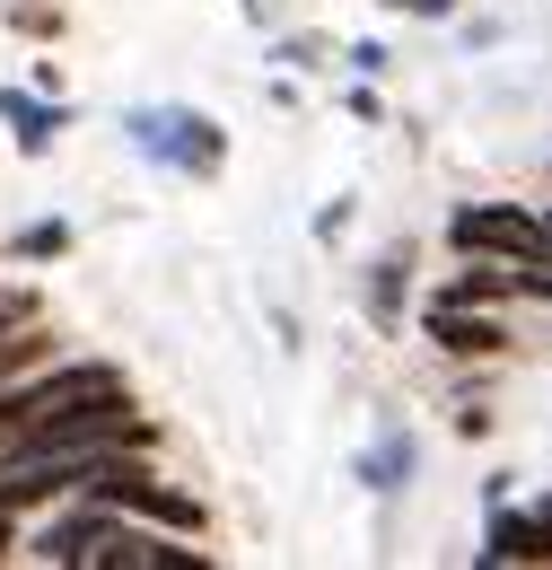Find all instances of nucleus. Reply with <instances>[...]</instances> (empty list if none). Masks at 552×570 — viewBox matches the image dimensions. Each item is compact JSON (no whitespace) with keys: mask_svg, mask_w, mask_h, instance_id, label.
<instances>
[{"mask_svg":"<svg viewBox=\"0 0 552 570\" xmlns=\"http://www.w3.org/2000/svg\"><path fill=\"white\" fill-rule=\"evenodd\" d=\"M447 246L474 255V264H518V273H552V228L535 212H509V203H465L447 219Z\"/></svg>","mask_w":552,"mask_h":570,"instance_id":"nucleus-1","label":"nucleus"},{"mask_svg":"<svg viewBox=\"0 0 552 570\" xmlns=\"http://www.w3.org/2000/svg\"><path fill=\"white\" fill-rule=\"evenodd\" d=\"M132 141L158 158V167H185V176H210L219 158H228V132L194 115V106H140L132 115Z\"/></svg>","mask_w":552,"mask_h":570,"instance_id":"nucleus-2","label":"nucleus"},{"mask_svg":"<svg viewBox=\"0 0 552 570\" xmlns=\"http://www.w3.org/2000/svg\"><path fill=\"white\" fill-rule=\"evenodd\" d=\"M115 527H124V509H106V500H88V509H70V518H53V527L36 535V562H97Z\"/></svg>","mask_w":552,"mask_h":570,"instance_id":"nucleus-3","label":"nucleus"},{"mask_svg":"<svg viewBox=\"0 0 552 570\" xmlns=\"http://www.w3.org/2000/svg\"><path fill=\"white\" fill-rule=\"evenodd\" d=\"M430 343H438V352L483 360V352H509V325H500V316H483L474 298H430Z\"/></svg>","mask_w":552,"mask_h":570,"instance_id":"nucleus-4","label":"nucleus"},{"mask_svg":"<svg viewBox=\"0 0 552 570\" xmlns=\"http://www.w3.org/2000/svg\"><path fill=\"white\" fill-rule=\"evenodd\" d=\"M0 124L18 132V149H53V132H62V106H45V97H27V88H0Z\"/></svg>","mask_w":552,"mask_h":570,"instance_id":"nucleus-5","label":"nucleus"},{"mask_svg":"<svg viewBox=\"0 0 552 570\" xmlns=\"http://www.w3.org/2000/svg\"><path fill=\"white\" fill-rule=\"evenodd\" d=\"M404 465H413V439H404V430H386V439L359 456V483H368V492H395V483H404Z\"/></svg>","mask_w":552,"mask_h":570,"instance_id":"nucleus-6","label":"nucleus"},{"mask_svg":"<svg viewBox=\"0 0 552 570\" xmlns=\"http://www.w3.org/2000/svg\"><path fill=\"white\" fill-rule=\"evenodd\" d=\"M395 298H404V255H386V264L368 273V307H377V316H395Z\"/></svg>","mask_w":552,"mask_h":570,"instance_id":"nucleus-7","label":"nucleus"},{"mask_svg":"<svg viewBox=\"0 0 552 570\" xmlns=\"http://www.w3.org/2000/svg\"><path fill=\"white\" fill-rule=\"evenodd\" d=\"M62 246H70V228H62V219H36V228L18 237V255H27V264H45V255H62Z\"/></svg>","mask_w":552,"mask_h":570,"instance_id":"nucleus-8","label":"nucleus"},{"mask_svg":"<svg viewBox=\"0 0 552 570\" xmlns=\"http://www.w3.org/2000/svg\"><path fill=\"white\" fill-rule=\"evenodd\" d=\"M526 535H535V562H552V500L526 509Z\"/></svg>","mask_w":552,"mask_h":570,"instance_id":"nucleus-9","label":"nucleus"},{"mask_svg":"<svg viewBox=\"0 0 552 570\" xmlns=\"http://www.w3.org/2000/svg\"><path fill=\"white\" fill-rule=\"evenodd\" d=\"M0 553H9V509H0Z\"/></svg>","mask_w":552,"mask_h":570,"instance_id":"nucleus-10","label":"nucleus"},{"mask_svg":"<svg viewBox=\"0 0 552 570\" xmlns=\"http://www.w3.org/2000/svg\"><path fill=\"white\" fill-rule=\"evenodd\" d=\"M395 9H404V0H395Z\"/></svg>","mask_w":552,"mask_h":570,"instance_id":"nucleus-11","label":"nucleus"}]
</instances>
